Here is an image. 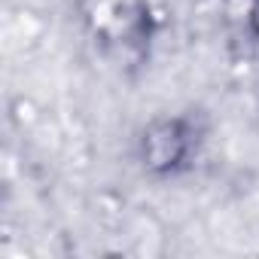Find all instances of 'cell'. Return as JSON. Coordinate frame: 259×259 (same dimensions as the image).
<instances>
[{
  "label": "cell",
  "mask_w": 259,
  "mask_h": 259,
  "mask_svg": "<svg viewBox=\"0 0 259 259\" xmlns=\"http://www.w3.org/2000/svg\"><path fill=\"white\" fill-rule=\"evenodd\" d=\"M192 153V128L183 119H159L144 135V162L153 171H174Z\"/></svg>",
  "instance_id": "6da1fadb"
},
{
  "label": "cell",
  "mask_w": 259,
  "mask_h": 259,
  "mask_svg": "<svg viewBox=\"0 0 259 259\" xmlns=\"http://www.w3.org/2000/svg\"><path fill=\"white\" fill-rule=\"evenodd\" d=\"M250 31L259 40V0H250Z\"/></svg>",
  "instance_id": "7a4b0ae2"
}]
</instances>
